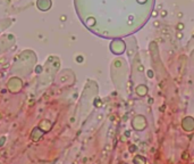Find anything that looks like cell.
I'll return each instance as SVG.
<instances>
[{"instance_id":"cell-1","label":"cell","mask_w":194,"mask_h":164,"mask_svg":"<svg viewBox=\"0 0 194 164\" xmlns=\"http://www.w3.org/2000/svg\"><path fill=\"white\" fill-rule=\"evenodd\" d=\"M4 142H5V138H1V140H0V146H2Z\"/></svg>"}]
</instances>
